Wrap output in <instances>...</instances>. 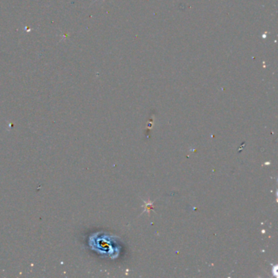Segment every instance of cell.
<instances>
[{
    "instance_id": "7a4b0ae2",
    "label": "cell",
    "mask_w": 278,
    "mask_h": 278,
    "mask_svg": "<svg viewBox=\"0 0 278 278\" xmlns=\"http://www.w3.org/2000/svg\"><path fill=\"white\" fill-rule=\"evenodd\" d=\"M96 1H97V0H96Z\"/></svg>"
},
{
    "instance_id": "6da1fadb",
    "label": "cell",
    "mask_w": 278,
    "mask_h": 278,
    "mask_svg": "<svg viewBox=\"0 0 278 278\" xmlns=\"http://www.w3.org/2000/svg\"><path fill=\"white\" fill-rule=\"evenodd\" d=\"M266 33H265V34L263 35V39H266V37H267V34H266Z\"/></svg>"
}]
</instances>
